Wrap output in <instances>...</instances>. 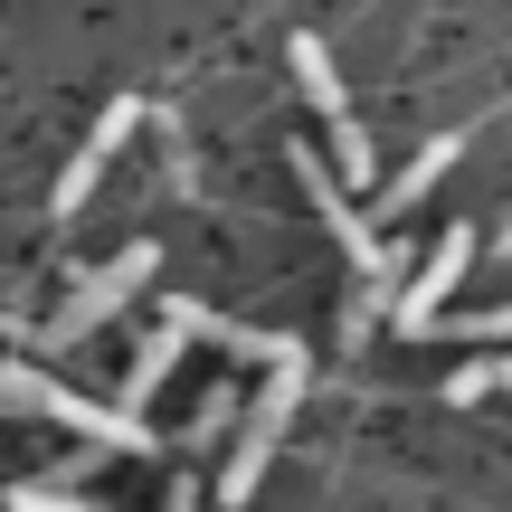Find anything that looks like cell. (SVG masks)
I'll return each instance as SVG.
<instances>
[{"mask_svg": "<svg viewBox=\"0 0 512 512\" xmlns=\"http://www.w3.org/2000/svg\"><path fill=\"white\" fill-rule=\"evenodd\" d=\"M304 389H313V351L294 342V351H275V361H266V389L238 408V427H228V465H219V494H209V503H256V475L275 465L285 418L304 408Z\"/></svg>", "mask_w": 512, "mask_h": 512, "instance_id": "obj_1", "label": "cell"}, {"mask_svg": "<svg viewBox=\"0 0 512 512\" xmlns=\"http://www.w3.org/2000/svg\"><path fill=\"white\" fill-rule=\"evenodd\" d=\"M0 408H19V418H48V427H67V437H86V446H105V456H152V427H143V408H105V399H76L67 380H48L38 361H0Z\"/></svg>", "mask_w": 512, "mask_h": 512, "instance_id": "obj_2", "label": "cell"}, {"mask_svg": "<svg viewBox=\"0 0 512 512\" xmlns=\"http://www.w3.org/2000/svg\"><path fill=\"white\" fill-rule=\"evenodd\" d=\"M152 275H162V247H152V238H133L124 256H114V266H95V275H86V285H76V294H67V304H57V313H48V323H38V332H29V351H76V342H86V332H105V323H114V313H124V304H133V294H143V285H152Z\"/></svg>", "mask_w": 512, "mask_h": 512, "instance_id": "obj_3", "label": "cell"}, {"mask_svg": "<svg viewBox=\"0 0 512 512\" xmlns=\"http://www.w3.org/2000/svg\"><path fill=\"white\" fill-rule=\"evenodd\" d=\"M465 266H475V228L456 219L437 247L418 256V275H399V294H389V332H399V342H427V323L446 313V294H456Z\"/></svg>", "mask_w": 512, "mask_h": 512, "instance_id": "obj_4", "label": "cell"}, {"mask_svg": "<svg viewBox=\"0 0 512 512\" xmlns=\"http://www.w3.org/2000/svg\"><path fill=\"white\" fill-rule=\"evenodd\" d=\"M143 114H152L143 95H114V105L95 114V133H86V143H76V162L57 171V190H48V209H57V219H76V209L95 200V181H105V162H114V152L133 143V133H143Z\"/></svg>", "mask_w": 512, "mask_h": 512, "instance_id": "obj_5", "label": "cell"}, {"mask_svg": "<svg viewBox=\"0 0 512 512\" xmlns=\"http://www.w3.org/2000/svg\"><path fill=\"white\" fill-rule=\"evenodd\" d=\"M162 323H181L190 342H219L228 361H247V370H266L275 351H294V332H256V323H228V313H209L200 294H162Z\"/></svg>", "mask_w": 512, "mask_h": 512, "instance_id": "obj_6", "label": "cell"}, {"mask_svg": "<svg viewBox=\"0 0 512 512\" xmlns=\"http://www.w3.org/2000/svg\"><path fill=\"white\" fill-rule=\"evenodd\" d=\"M456 152H465V133H427V143L380 181V209H370V219H408V209H427V190L456 171Z\"/></svg>", "mask_w": 512, "mask_h": 512, "instance_id": "obj_7", "label": "cell"}, {"mask_svg": "<svg viewBox=\"0 0 512 512\" xmlns=\"http://www.w3.org/2000/svg\"><path fill=\"white\" fill-rule=\"evenodd\" d=\"M95 456H105V446H86V456L48 465V475H19L0 503H10V512H76V503H86V475H95Z\"/></svg>", "mask_w": 512, "mask_h": 512, "instance_id": "obj_8", "label": "cell"}, {"mask_svg": "<svg viewBox=\"0 0 512 512\" xmlns=\"http://www.w3.org/2000/svg\"><path fill=\"white\" fill-rule=\"evenodd\" d=\"M285 57H294V86H304V105L323 114V124H332V114H351V95H342V76H332V48H323V38H285Z\"/></svg>", "mask_w": 512, "mask_h": 512, "instance_id": "obj_9", "label": "cell"}, {"mask_svg": "<svg viewBox=\"0 0 512 512\" xmlns=\"http://www.w3.org/2000/svg\"><path fill=\"white\" fill-rule=\"evenodd\" d=\"M181 351H190V332H181V323H162V332H152V342L133 351V370H124V408H152V389L181 370Z\"/></svg>", "mask_w": 512, "mask_h": 512, "instance_id": "obj_10", "label": "cell"}, {"mask_svg": "<svg viewBox=\"0 0 512 512\" xmlns=\"http://www.w3.org/2000/svg\"><path fill=\"white\" fill-rule=\"evenodd\" d=\"M389 294H399V275H389V266H351V304H342V342H370V332L389 323Z\"/></svg>", "mask_w": 512, "mask_h": 512, "instance_id": "obj_11", "label": "cell"}, {"mask_svg": "<svg viewBox=\"0 0 512 512\" xmlns=\"http://www.w3.org/2000/svg\"><path fill=\"white\" fill-rule=\"evenodd\" d=\"M427 332H446V342H512V304H494V313H437Z\"/></svg>", "mask_w": 512, "mask_h": 512, "instance_id": "obj_12", "label": "cell"}, {"mask_svg": "<svg viewBox=\"0 0 512 512\" xmlns=\"http://www.w3.org/2000/svg\"><path fill=\"white\" fill-rule=\"evenodd\" d=\"M238 408H247L238 389H209V399H200V418H190V446H219L228 427H238Z\"/></svg>", "mask_w": 512, "mask_h": 512, "instance_id": "obj_13", "label": "cell"}, {"mask_svg": "<svg viewBox=\"0 0 512 512\" xmlns=\"http://www.w3.org/2000/svg\"><path fill=\"white\" fill-rule=\"evenodd\" d=\"M484 389H494V361H456L446 370V408H484Z\"/></svg>", "mask_w": 512, "mask_h": 512, "instance_id": "obj_14", "label": "cell"}, {"mask_svg": "<svg viewBox=\"0 0 512 512\" xmlns=\"http://www.w3.org/2000/svg\"><path fill=\"white\" fill-rule=\"evenodd\" d=\"M494 389H512V361H494Z\"/></svg>", "mask_w": 512, "mask_h": 512, "instance_id": "obj_15", "label": "cell"}]
</instances>
